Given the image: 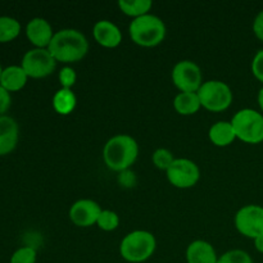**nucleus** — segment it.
<instances>
[{"label":"nucleus","instance_id":"obj_1","mask_svg":"<svg viewBox=\"0 0 263 263\" xmlns=\"http://www.w3.org/2000/svg\"><path fill=\"white\" fill-rule=\"evenodd\" d=\"M48 50L58 63H76L89 51V41L81 31L63 28L54 33Z\"/></svg>","mask_w":263,"mask_h":263},{"label":"nucleus","instance_id":"obj_2","mask_svg":"<svg viewBox=\"0 0 263 263\" xmlns=\"http://www.w3.org/2000/svg\"><path fill=\"white\" fill-rule=\"evenodd\" d=\"M139 156V145L135 139L126 134L115 135L103 148V159L109 170L122 172L130 170Z\"/></svg>","mask_w":263,"mask_h":263},{"label":"nucleus","instance_id":"obj_3","mask_svg":"<svg viewBox=\"0 0 263 263\" xmlns=\"http://www.w3.org/2000/svg\"><path fill=\"white\" fill-rule=\"evenodd\" d=\"M166 25L163 21L151 13L135 18L128 26L131 40L143 48H154L162 44L166 37Z\"/></svg>","mask_w":263,"mask_h":263},{"label":"nucleus","instance_id":"obj_4","mask_svg":"<svg viewBox=\"0 0 263 263\" xmlns=\"http://www.w3.org/2000/svg\"><path fill=\"white\" fill-rule=\"evenodd\" d=\"M157 248L156 236L145 230H135L128 233L120 244V254L130 263H143L148 261Z\"/></svg>","mask_w":263,"mask_h":263},{"label":"nucleus","instance_id":"obj_5","mask_svg":"<svg viewBox=\"0 0 263 263\" xmlns=\"http://www.w3.org/2000/svg\"><path fill=\"white\" fill-rule=\"evenodd\" d=\"M236 139L247 144H259L263 141V115L252 108L238 110L230 121Z\"/></svg>","mask_w":263,"mask_h":263},{"label":"nucleus","instance_id":"obj_6","mask_svg":"<svg viewBox=\"0 0 263 263\" xmlns=\"http://www.w3.org/2000/svg\"><path fill=\"white\" fill-rule=\"evenodd\" d=\"M197 94L202 107L210 112H223L233 103V91L230 86L218 80L203 82Z\"/></svg>","mask_w":263,"mask_h":263},{"label":"nucleus","instance_id":"obj_7","mask_svg":"<svg viewBox=\"0 0 263 263\" xmlns=\"http://www.w3.org/2000/svg\"><path fill=\"white\" fill-rule=\"evenodd\" d=\"M57 63L48 49L33 48L23 55L21 67L30 79H44L55 71Z\"/></svg>","mask_w":263,"mask_h":263},{"label":"nucleus","instance_id":"obj_8","mask_svg":"<svg viewBox=\"0 0 263 263\" xmlns=\"http://www.w3.org/2000/svg\"><path fill=\"white\" fill-rule=\"evenodd\" d=\"M172 82L180 92H198L203 85L202 69L193 61H180L172 68Z\"/></svg>","mask_w":263,"mask_h":263},{"label":"nucleus","instance_id":"obj_9","mask_svg":"<svg viewBox=\"0 0 263 263\" xmlns=\"http://www.w3.org/2000/svg\"><path fill=\"white\" fill-rule=\"evenodd\" d=\"M167 180L177 189H190L200 179V170L194 161L187 158H176L166 171Z\"/></svg>","mask_w":263,"mask_h":263},{"label":"nucleus","instance_id":"obj_10","mask_svg":"<svg viewBox=\"0 0 263 263\" xmlns=\"http://www.w3.org/2000/svg\"><path fill=\"white\" fill-rule=\"evenodd\" d=\"M234 223L239 234L254 240L263 235V207L257 204L244 205L236 212Z\"/></svg>","mask_w":263,"mask_h":263},{"label":"nucleus","instance_id":"obj_11","mask_svg":"<svg viewBox=\"0 0 263 263\" xmlns=\"http://www.w3.org/2000/svg\"><path fill=\"white\" fill-rule=\"evenodd\" d=\"M102 211L95 200L80 199L69 208V220L79 228H90L98 222Z\"/></svg>","mask_w":263,"mask_h":263},{"label":"nucleus","instance_id":"obj_12","mask_svg":"<svg viewBox=\"0 0 263 263\" xmlns=\"http://www.w3.org/2000/svg\"><path fill=\"white\" fill-rule=\"evenodd\" d=\"M26 36L35 48L48 49L53 39V27L45 18H32L26 26Z\"/></svg>","mask_w":263,"mask_h":263},{"label":"nucleus","instance_id":"obj_13","mask_svg":"<svg viewBox=\"0 0 263 263\" xmlns=\"http://www.w3.org/2000/svg\"><path fill=\"white\" fill-rule=\"evenodd\" d=\"M92 36L99 45L104 48H117L122 41V32L117 25L108 20L98 21L92 27Z\"/></svg>","mask_w":263,"mask_h":263},{"label":"nucleus","instance_id":"obj_14","mask_svg":"<svg viewBox=\"0 0 263 263\" xmlns=\"http://www.w3.org/2000/svg\"><path fill=\"white\" fill-rule=\"evenodd\" d=\"M20 139V128L14 118L0 116V157L12 153Z\"/></svg>","mask_w":263,"mask_h":263},{"label":"nucleus","instance_id":"obj_15","mask_svg":"<svg viewBox=\"0 0 263 263\" xmlns=\"http://www.w3.org/2000/svg\"><path fill=\"white\" fill-rule=\"evenodd\" d=\"M218 256L215 247L205 240H194L186 249L187 263H217Z\"/></svg>","mask_w":263,"mask_h":263},{"label":"nucleus","instance_id":"obj_16","mask_svg":"<svg viewBox=\"0 0 263 263\" xmlns=\"http://www.w3.org/2000/svg\"><path fill=\"white\" fill-rule=\"evenodd\" d=\"M28 76L25 69L21 66H9L3 68L2 79H0V86L4 87L9 92L20 91L27 84Z\"/></svg>","mask_w":263,"mask_h":263},{"label":"nucleus","instance_id":"obj_17","mask_svg":"<svg viewBox=\"0 0 263 263\" xmlns=\"http://www.w3.org/2000/svg\"><path fill=\"white\" fill-rule=\"evenodd\" d=\"M208 136H210L211 143L216 146H220V148L231 145L236 139L233 125L228 121H218L215 125L211 126Z\"/></svg>","mask_w":263,"mask_h":263},{"label":"nucleus","instance_id":"obj_18","mask_svg":"<svg viewBox=\"0 0 263 263\" xmlns=\"http://www.w3.org/2000/svg\"><path fill=\"white\" fill-rule=\"evenodd\" d=\"M174 108L179 115L193 116L202 108L197 92H179L174 99Z\"/></svg>","mask_w":263,"mask_h":263},{"label":"nucleus","instance_id":"obj_19","mask_svg":"<svg viewBox=\"0 0 263 263\" xmlns=\"http://www.w3.org/2000/svg\"><path fill=\"white\" fill-rule=\"evenodd\" d=\"M77 104V98L72 89H61L54 94L53 108L58 115L68 116L74 110Z\"/></svg>","mask_w":263,"mask_h":263},{"label":"nucleus","instance_id":"obj_20","mask_svg":"<svg viewBox=\"0 0 263 263\" xmlns=\"http://www.w3.org/2000/svg\"><path fill=\"white\" fill-rule=\"evenodd\" d=\"M153 3L151 0H120L118 2V8L123 14L133 17L134 20L143 15L149 14Z\"/></svg>","mask_w":263,"mask_h":263},{"label":"nucleus","instance_id":"obj_21","mask_svg":"<svg viewBox=\"0 0 263 263\" xmlns=\"http://www.w3.org/2000/svg\"><path fill=\"white\" fill-rule=\"evenodd\" d=\"M21 33V23L15 18L0 15V44L10 43Z\"/></svg>","mask_w":263,"mask_h":263},{"label":"nucleus","instance_id":"obj_22","mask_svg":"<svg viewBox=\"0 0 263 263\" xmlns=\"http://www.w3.org/2000/svg\"><path fill=\"white\" fill-rule=\"evenodd\" d=\"M175 159L176 158L174 157V153L166 148L157 149L153 153V156H152L153 164L158 170H162V171H167L171 167V164L174 163Z\"/></svg>","mask_w":263,"mask_h":263},{"label":"nucleus","instance_id":"obj_23","mask_svg":"<svg viewBox=\"0 0 263 263\" xmlns=\"http://www.w3.org/2000/svg\"><path fill=\"white\" fill-rule=\"evenodd\" d=\"M97 225L103 231H113L120 226V217L115 211L103 210L98 218Z\"/></svg>","mask_w":263,"mask_h":263},{"label":"nucleus","instance_id":"obj_24","mask_svg":"<svg viewBox=\"0 0 263 263\" xmlns=\"http://www.w3.org/2000/svg\"><path fill=\"white\" fill-rule=\"evenodd\" d=\"M217 263H253V259L243 249H231L218 257Z\"/></svg>","mask_w":263,"mask_h":263},{"label":"nucleus","instance_id":"obj_25","mask_svg":"<svg viewBox=\"0 0 263 263\" xmlns=\"http://www.w3.org/2000/svg\"><path fill=\"white\" fill-rule=\"evenodd\" d=\"M37 259V252L33 247L26 246L18 248L10 257L9 263H36Z\"/></svg>","mask_w":263,"mask_h":263},{"label":"nucleus","instance_id":"obj_26","mask_svg":"<svg viewBox=\"0 0 263 263\" xmlns=\"http://www.w3.org/2000/svg\"><path fill=\"white\" fill-rule=\"evenodd\" d=\"M59 82H61L62 87L63 89H72L74 84L77 81V74L72 67H63V68L59 71Z\"/></svg>","mask_w":263,"mask_h":263},{"label":"nucleus","instance_id":"obj_27","mask_svg":"<svg viewBox=\"0 0 263 263\" xmlns=\"http://www.w3.org/2000/svg\"><path fill=\"white\" fill-rule=\"evenodd\" d=\"M251 69L253 76L258 80L259 82L263 84V49L258 50L256 53V55L253 57V61H252Z\"/></svg>","mask_w":263,"mask_h":263},{"label":"nucleus","instance_id":"obj_28","mask_svg":"<svg viewBox=\"0 0 263 263\" xmlns=\"http://www.w3.org/2000/svg\"><path fill=\"white\" fill-rule=\"evenodd\" d=\"M118 182H120L121 186L125 187H133L136 185V176L133 171L130 170H126V171L120 172L118 175Z\"/></svg>","mask_w":263,"mask_h":263},{"label":"nucleus","instance_id":"obj_29","mask_svg":"<svg viewBox=\"0 0 263 263\" xmlns=\"http://www.w3.org/2000/svg\"><path fill=\"white\" fill-rule=\"evenodd\" d=\"M10 104H12L10 92L3 86H0V116H5V113L10 108Z\"/></svg>","mask_w":263,"mask_h":263},{"label":"nucleus","instance_id":"obj_30","mask_svg":"<svg viewBox=\"0 0 263 263\" xmlns=\"http://www.w3.org/2000/svg\"><path fill=\"white\" fill-rule=\"evenodd\" d=\"M253 32L258 40L263 41V10L256 15L253 21Z\"/></svg>","mask_w":263,"mask_h":263},{"label":"nucleus","instance_id":"obj_31","mask_svg":"<svg viewBox=\"0 0 263 263\" xmlns=\"http://www.w3.org/2000/svg\"><path fill=\"white\" fill-rule=\"evenodd\" d=\"M253 241H254V247H256L257 252H259V253L263 254V235L256 238Z\"/></svg>","mask_w":263,"mask_h":263},{"label":"nucleus","instance_id":"obj_32","mask_svg":"<svg viewBox=\"0 0 263 263\" xmlns=\"http://www.w3.org/2000/svg\"><path fill=\"white\" fill-rule=\"evenodd\" d=\"M257 102H258L259 108H261V113L263 115V87L258 91V97H257Z\"/></svg>","mask_w":263,"mask_h":263},{"label":"nucleus","instance_id":"obj_33","mask_svg":"<svg viewBox=\"0 0 263 263\" xmlns=\"http://www.w3.org/2000/svg\"><path fill=\"white\" fill-rule=\"evenodd\" d=\"M2 73H3V68L2 66H0V79H2Z\"/></svg>","mask_w":263,"mask_h":263}]
</instances>
